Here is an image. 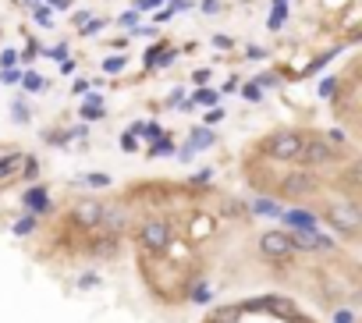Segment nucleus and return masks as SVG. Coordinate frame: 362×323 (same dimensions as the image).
Masks as SVG:
<instances>
[{
    "label": "nucleus",
    "mask_w": 362,
    "mask_h": 323,
    "mask_svg": "<svg viewBox=\"0 0 362 323\" xmlns=\"http://www.w3.org/2000/svg\"><path fill=\"white\" fill-rule=\"evenodd\" d=\"M238 312H242V309H235V305H231V309H221V312L214 316V323H238Z\"/></svg>",
    "instance_id": "obj_26"
},
{
    "label": "nucleus",
    "mask_w": 362,
    "mask_h": 323,
    "mask_svg": "<svg viewBox=\"0 0 362 323\" xmlns=\"http://www.w3.org/2000/svg\"><path fill=\"white\" fill-rule=\"evenodd\" d=\"M85 185H92V188H103V185H111V174H99V171H92V174H85Z\"/></svg>",
    "instance_id": "obj_28"
},
{
    "label": "nucleus",
    "mask_w": 362,
    "mask_h": 323,
    "mask_svg": "<svg viewBox=\"0 0 362 323\" xmlns=\"http://www.w3.org/2000/svg\"><path fill=\"white\" fill-rule=\"evenodd\" d=\"M22 164H25V156H22V153L4 156V160H0V178H11L15 171H22Z\"/></svg>",
    "instance_id": "obj_15"
},
{
    "label": "nucleus",
    "mask_w": 362,
    "mask_h": 323,
    "mask_svg": "<svg viewBox=\"0 0 362 323\" xmlns=\"http://www.w3.org/2000/svg\"><path fill=\"white\" fill-rule=\"evenodd\" d=\"M78 118H85V121H99V118H103V99H99L96 92H89V96H85Z\"/></svg>",
    "instance_id": "obj_13"
},
{
    "label": "nucleus",
    "mask_w": 362,
    "mask_h": 323,
    "mask_svg": "<svg viewBox=\"0 0 362 323\" xmlns=\"http://www.w3.org/2000/svg\"><path fill=\"white\" fill-rule=\"evenodd\" d=\"M260 252H263L267 259H288V256H295V245H291L288 231H263Z\"/></svg>",
    "instance_id": "obj_4"
},
{
    "label": "nucleus",
    "mask_w": 362,
    "mask_h": 323,
    "mask_svg": "<svg viewBox=\"0 0 362 323\" xmlns=\"http://www.w3.org/2000/svg\"><path fill=\"white\" fill-rule=\"evenodd\" d=\"M46 199H50V195H46V188H39V185H36V188H29V192L22 195V202H25L32 213H43V209H50V202H46Z\"/></svg>",
    "instance_id": "obj_12"
},
{
    "label": "nucleus",
    "mask_w": 362,
    "mask_h": 323,
    "mask_svg": "<svg viewBox=\"0 0 362 323\" xmlns=\"http://www.w3.org/2000/svg\"><path fill=\"white\" fill-rule=\"evenodd\" d=\"M323 217H327V224H330L334 231H341V235H355L358 224H362L358 209H355L351 202H334V206H327Z\"/></svg>",
    "instance_id": "obj_3"
},
{
    "label": "nucleus",
    "mask_w": 362,
    "mask_h": 323,
    "mask_svg": "<svg viewBox=\"0 0 362 323\" xmlns=\"http://www.w3.org/2000/svg\"><path fill=\"white\" fill-rule=\"evenodd\" d=\"M61 71H64V75H71V71H75V61H68V57H64V61H61Z\"/></svg>",
    "instance_id": "obj_50"
},
{
    "label": "nucleus",
    "mask_w": 362,
    "mask_h": 323,
    "mask_svg": "<svg viewBox=\"0 0 362 323\" xmlns=\"http://www.w3.org/2000/svg\"><path fill=\"white\" fill-rule=\"evenodd\" d=\"M238 92H242V99H245V103H260V99H263V89L256 85V82H245Z\"/></svg>",
    "instance_id": "obj_20"
},
{
    "label": "nucleus",
    "mask_w": 362,
    "mask_h": 323,
    "mask_svg": "<svg viewBox=\"0 0 362 323\" xmlns=\"http://www.w3.org/2000/svg\"><path fill=\"white\" fill-rule=\"evenodd\" d=\"M217 142V135H214V128H206V125H199V128H192L188 132V149L195 153V149H210Z\"/></svg>",
    "instance_id": "obj_10"
},
{
    "label": "nucleus",
    "mask_w": 362,
    "mask_h": 323,
    "mask_svg": "<svg viewBox=\"0 0 362 323\" xmlns=\"http://www.w3.org/2000/svg\"><path fill=\"white\" fill-rule=\"evenodd\" d=\"M99 29H107V18H89V22L78 29V36H96Z\"/></svg>",
    "instance_id": "obj_23"
},
{
    "label": "nucleus",
    "mask_w": 362,
    "mask_h": 323,
    "mask_svg": "<svg viewBox=\"0 0 362 323\" xmlns=\"http://www.w3.org/2000/svg\"><path fill=\"white\" fill-rule=\"evenodd\" d=\"M18 78H22V71H15V68L0 71V82H4V85H18Z\"/></svg>",
    "instance_id": "obj_34"
},
{
    "label": "nucleus",
    "mask_w": 362,
    "mask_h": 323,
    "mask_svg": "<svg viewBox=\"0 0 362 323\" xmlns=\"http://www.w3.org/2000/svg\"><path fill=\"white\" fill-rule=\"evenodd\" d=\"M46 53H50L54 61H64V57H68V46H64V43H57L54 50H46Z\"/></svg>",
    "instance_id": "obj_39"
},
{
    "label": "nucleus",
    "mask_w": 362,
    "mask_h": 323,
    "mask_svg": "<svg viewBox=\"0 0 362 323\" xmlns=\"http://www.w3.org/2000/svg\"><path fill=\"white\" fill-rule=\"evenodd\" d=\"M214 46H217V50H228L231 39H228V36H214Z\"/></svg>",
    "instance_id": "obj_46"
},
{
    "label": "nucleus",
    "mask_w": 362,
    "mask_h": 323,
    "mask_svg": "<svg viewBox=\"0 0 362 323\" xmlns=\"http://www.w3.org/2000/svg\"><path fill=\"white\" fill-rule=\"evenodd\" d=\"M334 156H337V146H330L327 139H305L295 160L302 167H323V164H330Z\"/></svg>",
    "instance_id": "obj_2"
},
{
    "label": "nucleus",
    "mask_w": 362,
    "mask_h": 323,
    "mask_svg": "<svg viewBox=\"0 0 362 323\" xmlns=\"http://www.w3.org/2000/svg\"><path fill=\"white\" fill-rule=\"evenodd\" d=\"M36 22H39V25H54V11L43 8V4H36Z\"/></svg>",
    "instance_id": "obj_30"
},
{
    "label": "nucleus",
    "mask_w": 362,
    "mask_h": 323,
    "mask_svg": "<svg viewBox=\"0 0 362 323\" xmlns=\"http://www.w3.org/2000/svg\"><path fill=\"white\" fill-rule=\"evenodd\" d=\"M125 64H128V57L114 53V57H107V61H103V71H107V75H118V71H125Z\"/></svg>",
    "instance_id": "obj_22"
},
{
    "label": "nucleus",
    "mask_w": 362,
    "mask_h": 323,
    "mask_svg": "<svg viewBox=\"0 0 362 323\" xmlns=\"http://www.w3.org/2000/svg\"><path fill=\"white\" fill-rule=\"evenodd\" d=\"M171 153H174V142H171V135H167V132L153 139V146H149V156H171Z\"/></svg>",
    "instance_id": "obj_16"
},
{
    "label": "nucleus",
    "mask_w": 362,
    "mask_h": 323,
    "mask_svg": "<svg viewBox=\"0 0 362 323\" xmlns=\"http://www.w3.org/2000/svg\"><path fill=\"white\" fill-rule=\"evenodd\" d=\"M99 213H103V202H96V199H78L75 209H71V217H75L78 228L92 231V228H99Z\"/></svg>",
    "instance_id": "obj_7"
},
{
    "label": "nucleus",
    "mask_w": 362,
    "mask_h": 323,
    "mask_svg": "<svg viewBox=\"0 0 362 323\" xmlns=\"http://www.w3.org/2000/svg\"><path fill=\"white\" fill-rule=\"evenodd\" d=\"M25 4H36V0H25Z\"/></svg>",
    "instance_id": "obj_51"
},
{
    "label": "nucleus",
    "mask_w": 362,
    "mask_h": 323,
    "mask_svg": "<svg viewBox=\"0 0 362 323\" xmlns=\"http://www.w3.org/2000/svg\"><path fill=\"white\" fill-rule=\"evenodd\" d=\"M252 209L260 213V217H281V206H277L274 199H256V202H252Z\"/></svg>",
    "instance_id": "obj_17"
},
{
    "label": "nucleus",
    "mask_w": 362,
    "mask_h": 323,
    "mask_svg": "<svg viewBox=\"0 0 362 323\" xmlns=\"http://www.w3.org/2000/svg\"><path fill=\"white\" fill-rule=\"evenodd\" d=\"M50 11H71V0H46Z\"/></svg>",
    "instance_id": "obj_40"
},
{
    "label": "nucleus",
    "mask_w": 362,
    "mask_h": 323,
    "mask_svg": "<svg viewBox=\"0 0 362 323\" xmlns=\"http://www.w3.org/2000/svg\"><path fill=\"white\" fill-rule=\"evenodd\" d=\"M302 135L298 132H291V128H281V132H274V135H267L263 139V153L267 156H274V160H295L298 156V149H302Z\"/></svg>",
    "instance_id": "obj_1"
},
{
    "label": "nucleus",
    "mask_w": 362,
    "mask_h": 323,
    "mask_svg": "<svg viewBox=\"0 0 362 323\" xmlns=\"http://www.w3.org/2000/svg\"><path fill=\"white\" fill-rule=\"evenodd\" d=\"M99 224H107L111 235H121V231H128V213H125V209H114V206H103Z\"/></svg>",
    "instance_id": "obj_9"
},
{
    "label": "nucleus",
    "mask_w": 362,
    "mask_h": 323,
    "mask_svg": "<svg viewBox=\"0 0 362 323\" xmlns=\"http://www.w3.org/2000/svg\"><path fill=\"white\" fill-rule=\"evenodd\" d=\"M202 15H221V0H202Z\"/></svg>",
    "instance_id": "obj_38"
},
{
    "label": "nucleus",
    "mask_w": 362,
    "mask_h": 323,
    "mask_svg": "<svg viewBox=\"0 0 362 323\" xmlns=\"http://www.w3.org/2000/svg\"><path fill=\"white\" fill-rule=\"evenodd\" d=\"M327 142H330V146H341V142H344V132H341V128H330V132H327Z\"/></svg>",
    "instance_id": "obj_41"
},
{
    "label": "nucleus",
    "mask_w": 362,
    "mask_h": 323,
    "mask_svg": "<svg viewBox=\"0 0 362 323\" xmlns=\"http://www.w3.org/2000/svg\"><path fill=\"white\" fill-rule=\"evenodd\" d=\"M337 89H341V82H337V78H323V82H320V96H323V99L337 96Z\"/></svg>",
    "instance_id": "obj_24"
},
{
    "label": "nucleus",
    "mask_w": 362,
    "mask_h": 323,
    "mask_svg": "<svg viewBox=\"0 0 362 323\" xmlns=\"http://www.w3.org/2000/svg\"><path fill=\"white\" fill-rule=\"evenodd\" d=\"M171 224L167 221H149L142 231H139V242L146 245V249H153V252H164L167 245H171Z\"/></svg>",
    "instance_id": "obj_5"
},
{
    "label": "nucleus",
    "mask_w": 362,
    "mask_h": 323,
    "mask_svg": "<svg viewBox=\"0 0 362 323\" xmlns=\"http://www.w3.org/2000/svg\"><path fill=\"white\" fill-rule=\"evenodd\" d=\"M121 25H125V29H135V32H139V15H135V11H125V15H121Z\"/></svg>",
    "instance_id": "obj_35"
},
{
    "label": "nucleus",
    "mask_w": 362,
    "mask_h": 323,
    "mask_svg": "<svg viewBox=\"0 0 362 323\" xmlns=\"http://www.w3.org/2000/svg\"><path fill=\"white\" fill-rule=\"evenodd\" d=\"M71 92L78 96V92H89V82L85 78H75V85H71Z\"/></svg>",
    "instance_id": "obj_43"
},
{
    "label": "nucleus",
    "mask_w": 362,
    "mask_h": 323,
    "mask_svg": "<svg viewBox=\"0 0 362 323\" xmlns=\"http://www.w3.org/2000/svg\"><path fill=\"white\" fill-rule=\"evenodd\" d=\"M221 92H238V78H228V82H224V89H221Z\"/></svg>",
    "instance_id": "obj_47"
},
{
    "label": "nucleus",
    "mask_w": 362,
    "mask_h": 323,
    "mask_svg": "<svg viewBox=\"0 0 362 323\" xmlns=\"http://www.w3.org/2000/svg\"><path fill=\"white\" fill-rule=\"evenodd\" d=\"M78 284H82V288H92V284H99V277H96V274H85V277H78Z\"/></svg>",
    "instance_id": "obj_44"
},
{
    "label": "nucleus",
    "mask_w": 362,
    "mask_h": 323,
    "mask_svg": "<svg viewBox=\"0 0 362 323\" xmlns=\"http://www.w3.org/2000/svg\"><path fill=\"white\" fill-rule=\"evenodd\" d=\"M22 171H25L22 178H29V181H36V178H39V164H36L32 156H25V164H22Z\"/></svg>",
    "instance_id": "obj_27"
},
{
    "label": "nucleus",
    "mask_w": 362,
    "mask_h": 323,
    "mask_svg": "<svg viewBox=\"0 0 362 323\" xmlns=\"http://www.w3.org/2000/svg\"><path fill=\"white\" fill-rule=\"evenodd\" d=\"M309 192H316V178L305 174V171H295V174H288L281 181V195H288V199H302Z\"/></svg>",
    "instance_id": "obj_6"
},
{
    "label": "nucleus",
    "mask_w": 362,
    "mask_h": 323,
    "mask_svg": "<svg viewBox=\"0 0 362 323\" xmlns=\"http://www.w3.org/2000/svg\"><path fill=\"white\" fill-rule=\"evenodd\" d=\"M192 302H210V288H206V284H195V291H192Z\"/></svg>",
    "instance_id": "obj_36"
},
{
    "label": "nucleus",
    "mask_w": 362,
    "mask_h": 323,
    "mask_svg": "<svg viewBox=\"0 0 362 323\" xmlns=\"http://www.w3.org/2000/svg\"><path fill=\"white\" fill-rule=\"evenodd\" d=\"M15 64H18V50H4V53H0V71L15 68Z\"/></svg>",
    "instance_id": "obj_29"
},
{
    "label": "nucleus",
    "mask_w": 362,
    "mask_h": 323,
    "mask_svg": "<svg viewBox=\"0 0 362 323\" xmlns=\"http://www.w3.org/2000/svg\"><path fill=\"white\" fill-rule=\"evenodd\" d=\"M217 121H224V111H217V106H210V111H206V118H202V125H206V128H214Z\"/></svg>",
    "instance_id": "obj_31"
},
{
    "label": "nucleus",
    "mask_w": 362,
    "mask_h": 323,
    "mask_svg": "<svg viewBox=\"0 0 362 323\" xmlns=\"http://www.w3.org/2000/svg\"><path fill=\"white\" fill-rule=\"evenodd\" d=\"M221 99V92L217 89H199V92H192V99L188 103H199V106H214Z\"/></svg>",
    "instance_id": "obj_19"
},
{
    "label": "nucleus",
    "mask_w": 362,
    "mask_h": 323,
    "mask_svg": "<svg viewBox=\"0 0 362 323\" xmlns=\"http://www.w3.org/2000/svg\"><path fill=\"white\" fill-rule=\"evenodd\" d=\"M18 85H22L25 92H43V75H39V71H25V75L18 78Z\"/></svg>",
    "instance_id": "obj_18"
},
{
    "label": "nucleus",
    "mask_w": 362,
    "mask_h": 323,
    "mask_svg": "<svg viewBox=\"0 0 362 323\" xmlns=\"http://www.w3.org/2000/svg\"><path fill=\"white\" fill-rule=\"evenodd\" d=\"M11 114H15V121H22V125L29 121V106H25V99H15V103H11Z\"/></svg>",
    "instance_id": "obj_25"
},
{
    "label": "nucleus",
    "mask_w": 362,
    "mask_h": 323,
    "mask_svg": "<svg viewBox=\"0 0 362 323\" xmlns=\"http://www.w3.org/2000/svg\"><path fill=\"white\" fill-rule=\"evenodd\" d=\"M92 252H96V256H114V252H118V235H111V231L99 235V238L92 242Z\"/></svg>",
    "instance_id": "obj_14"
},
{
    "label": "nucleus",
    "mask_w": 362,
    "mask_h": 323,
    "mask_svg": "<svg viewBox=\"0 0 362 323\" xmlns=\"http://www.w3.org/2000/svg\"><path fill=\"white\" fill-rule=\"evenodd\" d=\"M249 57L260 61V57H267V50H263V46H249Z\"/></svg>",
    "instance_id": "obj_45"
},
{
    "label": "nucleus",
    "mask_w": 362,
    "mask_h": 323,
    "mask_svg": "<svg viewBox=\"0 0 362 323\" xmlns=\"http://www.w3.org/2000/svg\"><path fill=\"white\" fill-rule=\"evenodd\" d=\"M157 4H160V0H135V11H153Z\"/></svg>",
    "instance_id": "obj_42"
},
{
    "label": "nucleus",
    "mask_w": 362,
    "mask_h": 323,
    "mask_svg": "<svg viewBox=\"0 0 362 323\" xmlns=\"http://www.w3.org/2000/svg\"><path fill=\"white\" fill-rule=\"evenodd\" d=\"M256 85H260V89H270V85H277V75H270V71H263L260 78H256Z\"/></svg>",
    "instance_id": "obj_37"
},
{
    "label": "nucleus",
    "mask_w": 362,
    "mask_h": 323,
    "mask_svg": "<svg viewBox=\"0 0 362 323\" xmlns=\"http://www.w3.org/2000/svg\"><path fill=\"white\" fill-rule=\"evenodd\" d=\"M284 18H288V4H274V11H270V32H281Z\"/></svg>",
    "instance_id": "obj_21"
},
{
    "label": "nucleus",
    "mask_w": 362,
    "mask_h": 323,
    "mask_svg": "<svg viewBox=\"0 0 362 323\" xmlns=\"http://www.w3.org/2000/svg\"><path fill=\"white\" fill-rule=\"evenodd\" d=\"M192 8V0H174V8L171 11H188Z\"/></svg>",
    "instance_id": "obj_48"
},
{
    "label": "nucleus",
    "mask_w": 362,
    "mask_h": 323,
    "mask_svg": "<svg viewBox=\"0 0 362 323\" xmlns=\"http://www.w3.org/2000/svg\"><path fill=\"white\" fill-rule=\"evenodd\" d=\"M121 149H125V153H135V149H139V135L125 132V135H121Z\"/></svg>",
    "instance_id": "obj_32"
},
{
    "label": "nucleus",
    "mask_w": 362,
    "mask_h": 323,
    "mask_svg": "<svg viewBox=\"0 0 362 323\" xmlns=\"http://www.w3.org/2000/svg\"><path fill=\"white\" fill-rule=\"evenodd\" d=\"M171 15H174V11H171V8H164V11H157V15H153V18H157V22H167Z\"/></svg>",
    "instance_id": "obj_49"
},
{
    "label": "nucleus",
    "mask_w": 362,
    "mask_h": 323,
    "mask_svg": "<svg viewBox=\"0 0 362 323\" xmlns=\"http://www.w3.org/2000/svg\"><path fill=\"white\" fill-rule=\"evenodd\" d=\"M281 217L288 228H316V213H309V209H288Z\"/></svg>",
    "instance_id": "obj_11"
},
{
    "label": "nucleus",
    "mask_w": 362,
    "mask_h": 323,
    "mask_svg": "<svg viewBox=\"0 0 362 323\" xmlns=\"http://www.w3.org/2000/svg\"><path fill=\"white\" fill-rule=\"evenodd\" d=\"M174 57H178V50L174 46H153L149 53H146V68L149 71H157V68H167V64H174Z\"/></svg>",
    "instance_id": "obj_8"
},
{
    "label": "nucleus",
    "mask_w": 362,
    "mask_h": 323,
    "mask_svg": "<svg viewBox=\"0 0 362 323\" xmlns=\"http://www.w3.org/2000/svg\"><path fill=\"white\" fill-rule=\"evenodd\" d=\"M32 228H36V217H22L15 224V235H32Z\"/></svg>",
    "instance_id": "obj_33"
}]
</instances>
